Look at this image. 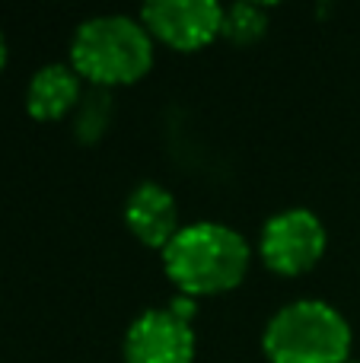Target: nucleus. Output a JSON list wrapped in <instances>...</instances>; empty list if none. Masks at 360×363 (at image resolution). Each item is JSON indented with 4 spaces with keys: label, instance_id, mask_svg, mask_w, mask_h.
Here are the masks:
<instances>
[{
    "label": "nucleus",
    "instance_id": "obj_1",
    "mask_svg": "<svg viewBox=\"0 0 360 363\" xmlns=\"http://www.w3.org/2000/svg\"><path fill=\"white\" fill-rule=\"evenodd\" d=\"M246 236L217 220H198L172 236L163 249V268L169 281L189 296L223 294L236 287L249 271Z\"/></svg>",
    "mask_w": 360,
    "mask_h": 363
},
{
    "label": "nucleus",
    "instance_id": "obj_2",
    "mask_svg": "<svg viewBox=\"0 0 360 363\" xmlns=\"http://www.w3.org/2000/svg\"><path fill=\"white\" fill-rule=\"evenodd\" d=\"M153 64V35L125 13H99L77 26L70 42V67L93 86L134 83Z\"/></svg>",
    "mask_w": 360,
    "mask_h": 363
},
{
    "label": "nucleus",
    "instance_id": "obj_3",
    "mask_svg": "<svg viewBox=\"0 0 360 363\" xmlns=\"http://www.w3.org/2000/svg\"><path fill=\"white\" fill-rule=\"evenodd\" d=\"M271 363H344L351 360V325L325 300H293L265 325Z\"/></svg>",
    "mask_w": 360,
    "mask_h": 363
},
{
    "label": "nucleus",
    "instance_id": "obj_4",
    "mask_svg": "<svg viewBox=\"0 0 360 363\" xmlns=\"http://www.w3.org/2000/svg\"><path fill=\"white\" fill-rule=\"evenodd\" d=\"M195 303L189 296L172 300L169 309H147L128 325L125 360L128 363H191L195 332H191Z\"/></svg>",
    "mask_w": 360,
    "mask_h": 363
},
{
    "label": "nucleus",
    "instance_id": "obj_5",
    "mask_svg": "<svg viewBox=\"0 0 360 363\" xmlns=\"http://www.w3.org/2000/svg\"><path fill=\"white\" fill-rule=\"evenodd\" d=\"M325 226L306 207L281 211L261 226L259 255L278 274H303L322 258Z\"/></svg>",
    "mask_w": 360,
    "mask_h": 363
},
{
    "label": "nucleus",
    "instance_id": "obj_6",
    "mask_svg": "<svg viewBox=\"0 0 360 363\" xmlns=\"http://www.w3.org/2000/svg\"><path fill=\"white\" fill-rule=\"evenodd\" d=\"M147 32L172 48H201L223 32V6L214 0H153L140 10Z\"/></svg>",
    "mask_w": 360,
    "mask_h": 363
},
{
    "label": "nucleus",
    "instance_id": "obj_7",
    "mask_svg": "<svg viewBox=\"0 0 360 363\" xmlns=\"http://www.w3.org/2000/svg\"><path fill=\"white\" fill-rule=\"evenodd\" d=\"M125 223L144 245L166 249L182 226H179V204L169 188L157 182H140L125 201Z\"/></svg>",
    "mask_w": 360,
    "mask_h": 363
},
{
    "label": "nucleus",
    "instance_id": "obj_8",
    "mask_svg": "<svg viewBox=\"0 0 360 363\" xmlns=\"http://www.w3.org/2000/svg\"><path fill=\"white\" fill-rule=\"evenodd\" d=\"M83 96L80 74L70 64H45L32 74L29 86H26V108L32 118L38 121H55L74 112L77 102Z\"/></svg>",
    "mask_w": 360,
    "mask_h": 363
},
{
    "label": "nucleus",
    "instance_id": "obj_9",
    "mask_svg": "<svg viewBox=\"0 0 360 363\" xmlns=\"http://www.w3.org/2000/svg\"><path fill=\"white\" fill-rule=\"evenodd\" d=\"M112 93L106 86H89L74 108V134L80 140H96L112 121Z\"/></svg>",
    "mask_w": 360,
    "mask_h": 363
},
{
    "label": "nucleus",
    "instance_id": "obj_10",
    "mask_svg": "<svg viewBox=\"0 0 360 363\" xmlns=\"http://www.w3.org/2000/svg\"><path fill=\"white\" fill-rule=\"evenodd\" d=\"M268 29V6L255 0H240L233 6H223V32L230 42H255Z\"/></svg>",
    "mask_w": 360,
    "mask_h": 363
},
{
    "label": "nucleus",
    "instance_id": "obj_11",
    "mask_svg": "<svg viewBox=\"0 0 360 363\" xmlns=\"http://www.w3.org/2000/svg\"><path fill=\"white\" fill-rule=\"evenodd\" d=\"M4 64H6V38L0 32V70H4Z\"/></svg>",
    "mask_w": 360,
    "mask_h": 363
},
{
    "label": "nucleus",
    "instance_id": "obj_12",
    "mask_svg": "<svg viewBox=\"0 0 360 363\" xmlns=\"http://www.w3.org/2000/svg\"><path fill=\"white\" fill-rule=\"evenodd\" d=\"M344 363H360V360H344Z\"/></svg>",
    "mask_w": 360,
    "mask_h": 363
}]
</instances>
